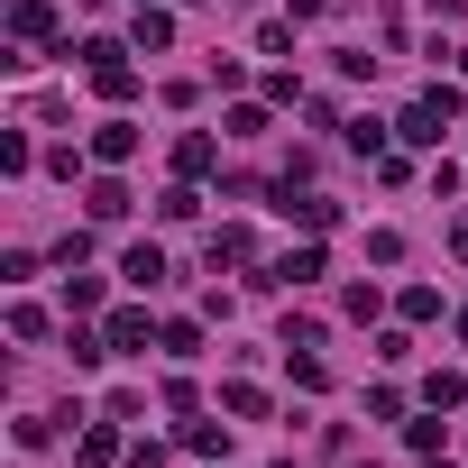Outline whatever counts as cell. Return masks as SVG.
Segmentation results:
<instances>
[{
  "label": "cell",
  "instance_id": "1",
  "mask_svg": "<svg viewBox=\"0 0 468 468\" xmlns=\"http://www.w3.org/2000/svg\"><path fill=\"white\" fill-rule=\"evenodd\" d=\"M83 74H92V92H101V101H129V92H138L129 47H111V37H92V47H83Z\"/></svg>",
  "mask_w": 468,
  "mask_h": 468
},
{
  "label": "cell",
  "instance_id": "2",
  "mask_svg": "<svg viewBox=\"0 0 468 468\" xmlns=\"http://www.w3.org/2000/svg\"><path fill=\"white\" fill-rule=\"evenodd\" d=\"M92 156H101V165H129V156H138V129H129V120H101V129H92Z\"/></svg>",
  "mask_w": 468,
  "mask_h": 468
},
{
  "label": "cell",
  "instance_id": "3",
  "mask_svg": "<svg viewBox=\"0 0 468 468\" xmlns=\"http://www.w3.org/2000/svg\"><path fill=\"white\" fill-rule=\"evenodd\" d=\"M10 28H19V47H47V37H56V10H47V0H19Z\"/></svg>",
  "mask_w": 468,
  "mask_h": 468
},
{
  "label": "cell",
  "instance_id": "4",
  "mask_svg": "<svg viewBox=\"0 0 468 468\" xmlns=\"http://www.w3.org/2000/svg\"><path fill=\"white\" fill-rule=\"evenodd\" d=\"M211 156H220V147H211L202 129H193V138H175V175H184V184H193V175H211Z\"/></svg>",
  "mask_w": 468,
  "mask_h": 468
},
{
  "label": "cell",
  "instance_id": "5",
  "mask_svg": "<svg viewBox=\"0 0 468 468\" xmlns=\"http://www.w3.org/2000/svg\"><path fill=\"white\" fill-rule=\"evenodd\" d=\"M83 211H92V220H120V211H129V184H120V175H101V184L83 193Z\"/></svg>",
  "mask_w": 468,
  "mask_h": 468
},
{
  "label": "cell",
  "instance_id": "6",
  "mask_svg": "<svg viewBox=\"0 0 468 468\" xmlns=\"http://www.w3.org/2000/svg\"><path fill=\"white\" fill-rule=\"evenodd\" d=\"M120 276H129L138 294H147V285H165V249H129V258H120Z\"/></svg>",
  "mask_w": 468,
  "mask_h": 468
},
{
  "label": "cell",
  "instance_id": "7",
  "mask_svg": "<svg viewBox=\"0 0 468 468\" xmlns=\"http://www.w3.org/2000/svg\"><path fill=\"white\" fill-rule=\"evenodd\" d=\"M313 276H322V249H285L276 258V285H313Z\"/></svg>",
  "mask_w": 468,
  "mask_h": 468
},
{
  "label": "cell",
  "instance_id": "8",
  "mask_svg": "<svg viewBox=\"0 0 468 468\" xmlns=\"http://www.w3.org/2000/svg\"><path fill=\"white\" fill-rule=\"evenodd\" d=\"M101 340H111V349H147V313H138V303H129V313H111V331H101Z\"/></svg>",
  "mask_w": 468,
  "mask_h": 468
},
{
  "label": "cell",
  "instance_id": "9",
  "mask_svg": "<svg viewBox=\"0 0 468 468\" xmlns=\"http://www.w3.org/2000/svg\"><path fill=\"white\" fill-rule=\"evenodd\" d=\"M138 47H147V56L175 47V10H138Z\"/></svg>",
  "mask_w": 468,
  "mask_h": 468
},
{
  "label": "cell",
  "instance_id": "10",
  "mask_svg": "<svg viewBox=\"0 0 468 468\" xmlns=\"http://www.w3.org/2000/svg\"><path fill=\"white\" fill-rule=\"evenodd\" d=\"M156 340H165V358H202V322H165Z\"/></svg>",
  "mask_w": 468,
  "mask_h": 468
},
{
  "label": "cell",
  "instance_id": "11",
  "mask_svg": "<svg viewBox=\"0 0 468 468\" xmlns=\"http://www.w3.org/2000/svg\"><path fill=\"white\" fill-rule=\"evenodd\" d=\"M74 459H83V468H111V459H120V431H111V422H101V431H83V450H74Z\"/></svg>",
  "mask_w": 468,
  "mask_h": 468
},
{
  "label": "cell",
  "instance_id": "12",
  "mask_svg": "<svg viewBox=\"0 0 468 468\" xmlns=\"http://www.w3.org/2000/svg\"><path fill=\"white\" fill-rule=\"evenodd\" d=\"M258 239H249V229H211V267H239Z\"/></svg>",
  "mask_w": 468,
  "mask_h": 468
},
{
  "label": "cell",
  "instance_id": "13",
  "mask_svg": "<svg viewBox=\"0 0 468 468\" xmlns=\"http://www.w3.org/2000/svg\"><path fill=\"white\" fill-rule=\"evenodd\" d=\"M184 450H202V459L229 450V422H184Z\"/></svg>",
  "mask_w": 468,
  "mask_h": 468
},
{
  "label": "cell",
  "instance_id": "14",
  "mask_svg": "<svg viewBox=\"0 0 468 468\" xmlns=\"http://www.w3.org/2000/svg\"><path fill=\"white\" fill-rule=\"evenodd\" d=\"M220 404L239 413V422H258V413H267V395H258V386H220Z\"/></svg>",
  "mask_w": 468,
  "mask_h": 468
},
{
  "label": "cell",
  "instance_id": "15",
  "mask_svg": "<svg viewBox=\"0 0 468 468\" xmlns=\"http://www.w3.org/2000/svg\"><path fill=\"white\" fill-rule=\"evenodd\" d=\"M404 322H441V294L431 285H404Z\"/></svg>",
  "mask_w": 468,
  "mask_h": 468
},
{
  "label": "cell",
  "instance_id": "16",
  "mask_svg": "<svg viewBox=\"0 0 468 468\" xmlns=\"http://www.w3.org/2000/svg\"><path fill=\"white\" fill-rule=\"evenodd\" d=\"M459 258H468V220H459Z\"/></svg>",
  "mask_w": 468,
  "mask_h": 468
},
{
  "label": "cell",
  "instance_id": "17",
  "mask_svg": "<svg viewBox=\"0 0 468 468\" xmlns=\"http://www.w3.org/2000/svg\"><path fill=\"white\" fill-rule=\"evenodd\" d=\"M422 468H450V459H422Z\"/></svg>",
  "mask_w": 468,
  "mask_h": 468
},
{
  "label": "cell",
  "instance_id": "18",
  "mask_svg": "<svg viewBox=\"0 0 468 468\" xmlns=\"http://www.w3.org/2000/svg\"><path fill=\"white\" fill-rule=\"evenodd\" d=\"M459 340H468V313H459Z\"/></svg>",
  "mask_w": 468,
  "mask_h": 468
},
{
  "label": "cell",
  "instance_id": "19",
  "mask_svg": "<svg viewBox=\"0 0 468 468\" xmlns=\"http://www.w3.org/2000/svg\"><path fill=\"white\" fill-rule=\"evenodd\" d=\"M459 74H468V47H459Z\"/></svg>",
  "mask_w": 468,
  "mask_h": 468
},
{
  "label": "cell",
  "instance_id": "20",
  "mask_svg": "<svg viewBox=\"0 0 468 468\" xmlns=\"http://www.w3.org/2000/svg\"><path fill=\"white\" fill-rule=\"evenodd\" d=\"M138 10H156V0H138Z\"/></svg>",
  "mask_w": 468,
  "mask_h": 468
}]
</instances>
